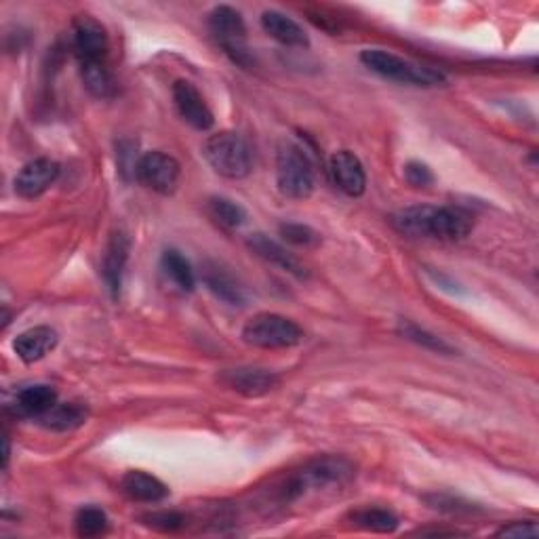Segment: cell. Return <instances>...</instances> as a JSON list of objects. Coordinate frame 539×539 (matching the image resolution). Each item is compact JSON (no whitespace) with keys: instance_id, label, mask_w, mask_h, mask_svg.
<instances>
[{"instance_id":"27","label":"cell","mask_w":539,"mask_h":539,"mask_svg":"<svg viewBox=\"0 0 539 539\" xmlns=\"http://www.w3.org/2000/svg\"><path fill=\"white\" fill-rule=\"evenodd\" d=\"M398 333H401L405 339H409V342L422 346L426 350H432V352H438V354H453V348L445 342V339H441L438 335L417 327L415 323L411 321H401L398 323Z\"/></svg>"},{"instance_id":"29","label":"cell","mask_w":539,"mask_h":539,"mask_svg":"<svg viewBox=\"0 0 539 539\" xmlns=\"http://www.w3.org/2000/svg\"><path fill=\"white\" fill-rule=\"evenodd\" d=\"M142 521L146 527H150L154 531H163V533H175V531L186 527V516L175 512V510L148 512L142 516Z\"/></svg>"},{"instance_id":"16","label":"cell","mask_w":539,"mask_h":539,"mask_svg":"<svg viewBox=\"0 0 539 539\" xmlns=\"http://www.w3.org/2000/svg\"><path fill=\"white\" fill-rule=\"evenodd\" d=\"M57 342H59L57 331L47 325H41L19 333L13 342V350L26 365H32L43 361L47 354H51L57 348Z\"/></svg>"},{"instance_id":"31","label":"cell","mask_w":539,"mask_h":539,"mask_svg":"<svg viewBox=\"0 0 539 539\" xmlns=\"http://www.w3.org/2000/svg\"><path fill=\"white\" fill-rule=\"evenodd\" d=\"M426 502L430 504V508L441 510V512H455V514H459V512H472L474 510V506L470 502H464V499L453 497V495H445V493H441V495H438V493L436 495H428Z\"/></svg>"},{"instance_id":"11","label":"cell","mask_w":539,"mask_h":539,"mask_svg":"<svg viewBox=\"0 0 539 539\" xmlns=\"http://www.w3.org/2000/svg\"><path fill=\"white\" fill-rule=\"evenodd\" d=\"M329 177L333 186L350 198L363 196L367 190V173L354 152L337 150L329 158Z\"/></svg>"},{"instance_id":"15","label":"cell","mask_w":539,"mask_h":539,"mask_svg":"<svg viewBox=\"0 0 539 539\" xmlns=\"http://www.w3.org/2000/svg\"><path fill=\"white\" fill-rule=\"evenodd\" d=\"M129 251H131V243H129L127 234L125 232H112L110 241L106 245V251H104V257H102V276H104V283L114 299L121 295L123 276H125V268L129 262Z\"/></svg>"},{"instance_id":"23","label":"cell","mask_w":539,"mask_h":539,"mask_svg":"<svg viewBox=\"0 0 539 539\" xmlns=\"http://www.w3.org/2000/svg\"><path fill=\"white\" fill-rule=\"evenodd\" d=\"M81 78L85 89L97 99H110L116 95V81L108 62L81 64Z\"/></svg>"},{"instance_id":"19","label":"cell","mask_w":539,"mask_h":539,"mask_svg":"<svg viewBox=\"0 0 539 539\" xmlns=\"http://www.w3.org/2000/svg\"><path fill=\"white\" fill-rule=\"evenodd\" d=\"M55 405H57L55 388L47 386V384H34V386L22 388L15 394L13 411H15L17 417L41 419Z\"/></svg>"},{"instance_id":"20","label":"cell","mask_w":539,"mask_h":539,"mask_svg":"<svg viewBox=\"0 0 539 539\" xmlns=\"http://www.w3.org/2000/svg\"><path fill=\"white\" fill-rule=\"evenodd\" d=\"M203 281L207 289L228 306H245L247 295L241 283L219 264H207L203 270Z\"/></svg>"},{"instance_id":"5","label":"cell","mask_w":539,"mask_h":539,"mask_svg":"<svg viewBox=\"0 0 539 539\" xmlns=\"http://www.w3.org/2000/svg\"><path fill=\"white\" fill-rule=\"evenodd\" d=\"M243 342L253 348L283 350L295 348L304 342V331L291 318L274 312L251 316L243 327Z\"/></svg>"},{"instance_id":"6","label":"cell","mask_w":539,"mask_h":539,"mask_svg":"<svg viewBox=\"0 0 539 539\" xmlns=\"http://www.w3.org/2000/svg\"><path fill=\"white\" fill-rule=\"evenodd\" d=\"M203 156L217 175L228 179H243L253 167L249 144L234 131H222L207 137Z\"/></svg>"},{"instance_id":"25","label":"cell","mask_w":539,"mask_h":539,"mask_svg":"<svg viewBox=\"0 0 539 539\" xmlns=\"http://www.w3.org/2000/svg\"><path fill=\"white\" fill-rule=\"evenodd\" d=\"M207 211H209L213 222L219 224L222 228H226V230L241 228L245 224V219H247V211L238 203L230 201V198H226V196L209 198Z\"/></svg>"},{"instance_id":"26","label":"cell","mask_w":539,"mask_h":539,"mask_svg":"<svg viewBox=\"0 0 539 539\" xmlns=\"http://www.w3.org/2000/svg\"><path fill=\"white\" fill-rule=\"evenodd\" d=\"M110 529L108 514L102 508L85 506L74 516V531L78 537H99L106 535Z\"/></svg>"},{"instance_id":"13","label":"cell","mask_w":539,"mask_h":539,"mask_svg":"<svg viewBox=\"0 0 539 539\" xmlns=\"http://www.w3.org/2000/svg\"><path fill=\"white\" fill-rule=\"evenodd\" d=\"M59 171L62 169L51 158H34L15 175V192L22 198H38L57 182Z\"/></svg>"},{"instance_id":"18","label":"cell","mask_w":539,"mask_h":539,"mask_svg":"<svg viewBox=\"0 0 539 539\" xmlns=\"http://www.w3.org/2000/svg\"><path fill=\"white\" fill-rule=\"evenodd\" d=\"M123 493L142 504H161L169 497V487L150 472L144 470H129L121 481Z\"/></svg>"},{"instance_id":"32","label":"cell","mask_w":539,"mask_h":539,"mask_svg":"<svg viewBox=\"0 0 539 539\" xmlns=\"http://www.w3.org/2000/svg\"><path fill=\"white\" fill-rule=\"evenodd\" d=\"M499 537H516V539H527V537H537L539 535V527L533 521H518V523H510L504 525L502 529L497 531Z\"/></svg>"},{"instance_id":"9","label":"cell","mask_w":539,"mask_h":539,"mask_svg":"<svg viewBox=\"0 0 539 539\" xmlns=\"http://www.w3.org/2000/svg\"><path fill=\"white\" fill-rule=\"evenodd\" d=\"M72 49L78 64L108 62L110 41L104 26L91 15H78L72 24Z\"/></svg>"},{"instance_id":"4","label":"cell","mask_w":539,"mask_h":539,"mask_svg":"<svg viewBox=\"0 0 539 539\" xmlns=\"http://www.w3.org/2000/svg\"><path fill=\"white\" fill-rule=\"evenodd\" d=\"M276 186L278 192L293 201H306L312 196L316 177L308 152L293 142H283L276 152Z\"/></svg>"},{"instance_id":"21","label":"cell","mask_w":539,"mask_h":539,"mask_svg":"<svg viewBox=\"0 0 539 539\" xmlns=\"http://www.w3.org/2000/svg\"><path fill=\"white\" fill-rule=\"evenodd\" d=\"M89 417V409L81 403H57L51 411H47L38 424L53 432H70L81 428Z\"/></svg>"},{"instance_id":"3","label":"cell","mask_w":539,"mask_h":539,"mask_svg":"<svg viewBox=\"0 0 539 539\" xmlns=\"http://www.w3.org/2000/svg\"><path fill=\"white\" fill-rule=\"evenodd\" d=\"M352 474H354V466L344 457H335V455L316 457L302 470L291 474L287 481L278 487L276 497L281 499L283 504H289V502H295L297 497H302L310 489L342 485L348 481V478H352Z\"/></svg>"},{"instance_id":"1","label":"cell","mask_w":539,"mask_h":539,"mask_svg":"<svg viewBox=\"0 0 539 539\" xmlns=\"http://www.w3.org/2000/svg\"><path fill=\"white\" fill-rule=\"evenodd\" d=\"M392 228L409 238H432V241H462L472 232V219L462 209L417 205L392 215Z\"/></svg>"},{"instance_id":"14","label":"cell","mask_w":539,"mask_h":539,"mask_svg":"<svg viewBox=\"0 0 539 539\" xmlns=\"http://www.w3.org/2000/svg\"><path fill=\"white\" fill-rule=\"evenodd\" d=\"M247 247L259 257V259H264L266 264L270 266H276L278 270H283L295 278H299V281H306V278H310V272L308 268L299 262V259L289 253L281 243H276L272 241L270 236L262 234V232H257V234H251L247 238Z\"/></svg>"},{"instance_id":"24","label":"cell","mask_w":539,"mask_h":539,"mask_svg":"<svg viewBox=\"0 0 539 539\" xmlns=\"http://www.w3.org/2000/svg\"><path fill=\"white\" fill-rule=\"evenodd\" d=\"M161 266H163V272L167 274L169 281L184 293H190L194 291L196 287V274L190 266L188 259L179 253L177 249H167L161 257Z\"/></svg>"},{"instance_id":"12","label":"cell","mask_w":539,"mask_h":539,"mask_svg":"<svg viewBox=\"0 0 539 539\" xmlns=\"http://www.w3.org/2000/svg\"><path fill=\"white\" fill-rule=\"evenodd\" d=\"M173 102L184 121L196 131H209L215 125L213 112L209 110L203 95L190 81H175L173 85Z\"/></svg>"},{"instance_id":"7","label":"cell","mask_w":539,"mask_h":539,"mask_svg":"<svg viewBox=\"0 0 539 539\" xmlns=\"http://www.w3.org/2000/svg\"><path fill=\"white\" fill-rule=\"evenodd\" d=\"M209 32L236 66L253 68L255 57L247 45V26L243 15L228 5H219L209 13Z\"/></svg>"},{"instance_id":"8","label":"cell","mask_w":539,"mask_h":539,"mask_svg":"<svg viewBox=\"0 0 539 539\" xmlns=\"http://www.w3.org/2000/svg\"><path fill=\"white\" fill-rule=\"evenodd\" d=\"M133 175L144 188L169 196L177 190L179 177H182V167H179L171 154L152 150L137 158Z\"/></svg>"},{"instance_id":"2","label":"cell","mask_w":539,"mask_h":539,"mask_svg":"<svg viewBox=\"0 0 539 539\" xmlns=\"http://www.w3.org/2000/svg\"><path fill=\"white\" fill-rule=\"evenodd\" d=\"M361 62L367 70L373 74L386 78V81L392 83H401L409 87H441L447 83V76L430 66L417 64L413 59L394 55L384 49H365L361 53Z\"/></svg>"},{"instance_id":"17","label":"cell","mask_w":539,"mask_h":539,"mask_svg":"<svg viewBox=\"0 0 539 539\" xmlns=\"http://www.w3.org/2000/svg\"><path fill=\"white\" fill-rule=\"evenodd\" d=\"M262 30L272 38V41L281 43L283 47H293V49H306L310 47V38L306 30L299 26L295 19L281 11H264L262 13Z\"/></svg>"},{"instance_id":"28","label":"cell","mask_w":539,"mask_h":539,"mask_svg":"<svg viewBox=\"0 0 539 539\" xmlns=\"http://www.w3.org/2000/svg\"><path fill=\"white\" fill-rule=\"evenodd\" d=\"M278 234H281L283 241H287L289 245L304 247V249H314L323 241L321 234L306 224H281Z\"/></svg>"},{"instance_id":"10","label":"cell","mask_w":539,"mask_h":539,"mask_svg":"<svg viewBox=\"0 0 539 539\" xmlns=\"http://www.w3.org/2000/svg\"><path fill=\"white\" fill-rule=\"evenodd\" d=\"M217 382L232 392H238L247 398H257V396H266L272 390H276L278 384H281V377L268 369L238 367V369H226L219 373Z\"/></svg>"},{"instance_id":"22","label":"cell","mask_w":539,"mask_h":539,"mask_svg":"<svg viewBox=\"0 0 539 539\" xmlns=\"http://www.w3.org/2000/svg\"><path fill=\"white\" fill-rule=\"evenodd\" d=\"M350 523L371 533H394L398 529V516L388 508H358L350 512Z\"/></svg>"},{"instance_id":"30","label":"cell","mask_w":539,"mask_h":539,"mask_svg":"<svg viewBox=\"0 0 539 539\" xmlns=\"http://www.w3.org/2000/svg\"><path fill=\"white\" fill-rule=\"evenodd\" d=\"M403 175L407 179V184L413 188H430L434 184L432 169L422 161H409L403 167Z\"/></svg>"}]
</instances>
